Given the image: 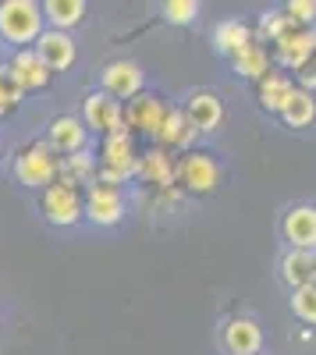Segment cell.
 <instances>
[{
    "label": "cell",
    "instance_id": "obj_2",
    "mask_svg": "<svg viewBox=\"0 0 316 355\" xmlns=\"http://www.w3.org/2000/svg\"><path fill=\"white\" fill-rule=\"evenodd\" d=\"M135 167H139L135 135H132L128 128H125V132H114V135H103V142H100V171H96V182H100V185L121 189L128 178H135Z\"/></svg>",
    "mask_w": 316,
    "mask_h": 355
},
{
    "label": "cell",
    "instance_id": "obj_28",
    "mask_svg": "<svg viewBox=\"0 0 316 355\" xmlns=\"http://www.w3.org/2000/svg\"><path fill=\"white\" fill-rule=\"evenodd\" d=\"M292 28H299V25L284 15V11H267V15L260 18V36H263L267 43H277L281 36H288Z\"/></svg>",
    "mask_w": 316,
    "mask_h": 355
},
{
    "label": "cell",
    "instance_id": "obj_14",
    "mask_svg": "<svg viewBox=\"0 0 316 355\" xmlns=\"http://www.w3.org/2000/svg\"><path fill=\"white\" fill-rule=\"evenodd\" d=\"M85 142H89V128L82 125V117L75 114H61L53 117L50 128H46V146L57 153V157H71V153H82Z\"/></svg>",
    "mask_w": 316,
    "mask_h": 355
},
{
    "label": "cell",
    "instance_id": "obj_10",
    "mask_svg": "<svg viewBox=\"0 0 316 355\" xmlns=\"http://www.w3.org/2000/svg\"><path fill=\"white\" fill-rule=\"evenodd\" d=\"M4 71L21 93H33V89H46L50 85V78H53V71L40 61V53L33 50V46H25V50H15L11 57H8V64L0 68Z\"/></svg>",
    "mask_w": 316,
    "mask_h": 355
},
{
    "label": "cell",
    "instance_id": "obj_12",
    "mask_svg": "<svg viewBox=\"0 0 316 355\" xmlns=\"http://www.w3.org/2000/svg\"><path fill=\"white\" fill-rule=\"evenodd\" d=\"M167 103L160 100V96H153V93H139L135 100H128V107H125V128L128 132H142V135H157L160 132V125H164V117H167Z\"/></svg>",
    "mask_w": 316,
    "mask_h": 355
},
{
    "label": "cell",
    "instance_id": "obj_20",
    "mask_svg": "<svg viewBox=\"0 0 316 355\" xmlns=\"http://www.w3.org/2000/svg\"><path fill=\"white\" fill-rule=\"evenodd\" d=\"M85 11H89L85 0H46V4H43L46 28H57V33H71L75 25H82Z\"/></svg>",
    "mask_w": 316,
    "mask_h": 355
},
{
    "label": "cell",
    "instance_id": "obj_27",
    "mask_svg": "<svg viewBox=\"0 0 316 355\" xmlns=\"http://www.w3.org/2000/svg\"><path fill=\"white\" fill-rule=\"evenodd\" d=\"M292 313H295V320L306 323V327H316V284L292 291Z\"/></svg>",
    "mask_w": 316,
    "mask_h": 355
},
{
    "label": "cell",
    "instance_id": "obj_30",
    "mask_svg": "<svg viewBox=\"0 0 316 355\" xmlns=\"http://www.w3.org/2000/svg\"><path fill=\"white\" fill-rule=\"evenodd\" d=\"M21 96H25L21 89H18V85H15L4 71H0V107L11 110V107H18V103H21Z\"/></svg>",
    "mask_w": 316,
    "mask_h": 355
},
{
    "label": "cell",
    "instance_id": "obj_22",
    "mask_svg": "<svg viewBox=\"0 0 316 355\" xmlns=\"http://www.w3.org/2000/svg\"><path fill=\"white\" fill-rule=\"evenodd\" d=\"M231 68H235V75H242V78L263 82V78L270 75V53H267L263 43H256V40H252L245 50H238V53L231 57Z\"/></svg>",
    "mask_w": 316,
    "mask_h": 355
},
{
    "label": "cell",
    "instance_id": "obj_6",
    "mask_svg": "<svg viewBox=\"0 0 316 355\" xmlns=\"http://www.w3.org/2000/svg\"><path fill=\"white\" fill-rule=\"evenodd\" d=\"M178 185L192 196H210L220 189V164L203 153V150H192L178 160Z\"/></svg>",
    "mask_w": 316,
    "mask_h": 355
},
{
    "label": "cell",
    "instance_id": "obj_17",
    "mask_svg": "<svg viewBox=\"0 0 316 355\" xmlns=\"http://www.w3.org/2000/svg\"><path fill=\"white\" fill-rule=\"evenodd\" d=\"M199 139V132L188 125V117H185V110L182 107H170L167 110V117H164V125H160V132L153 135V146H160V150H185V153H192V142Z\"/></svg>",
    "mask_w": 316,
    "mask_h": 355
},
{
    "label": "cell",
    "instance_id": "obj_13",
    "mask_svg": "<svg viewBox=\"0 0 316 355\" xmlns=\"http://www.w3.org/2000/svg\"><path fill=\"white\" fill-rule=\"evenodd\" d=\"M135 178L139 182H146L160 192L175 189L178 182V160L170 157L167 150H160V146H150L146 153H139V167H135Z\"/></svg>",
    "mask_w": 316,
    "mask_h": 355
},
{
    "label": "cell",
    "instance_id": "obj_19",
    "mask_svg": "<svg viewBox=\"0 0 316 355\" xmlns=\"http://www.w3.org/2000/svg\"><path fill=\"white\" fill-rule=\"evenodd\" d=\"M281 281L288 284L292 291L295 288H306V284H316V263H313V252H302V249H284L281 256Z\"/></svg>",
    "mask_w": 316,
    "mask_h": 355
},
{
    "label": "cell",
    "instance_id": "obj_7",
    "mask_svg": "<svg viewBox=\"0 0 316 355\" xmlns=\"http://www.w3.org/2000/svg\"><path fill=\"white\" fill-rule=\"evenodd\" d=\"M82 125L96 132V135H114V132H125V103L107 96L103 89H96V93H89L82 100Z\"/></svg>",
    "mask_w": 316,
    "mask_h": 355
},
{
    "label": "cell",
    "instance_id": "obj_24",
    "mask_svg": "<svg viewBox=\"0 0 316 355\" xmlns=\"http://www.w3.org/2000/svg\"><path fill=\"white\" fill-rule=\"evenodd\" d=\"M57 182H64L71 189L85 185V182H96V160L89 150H82V153H71V157H61V174H57Z\"/></svg>",
    "mask_w": 316,
    "mask_h": 355
},
{
    "label": "cell",
    "instance_id": "obj_23",
    "mask_svg": "<svg viewBox=\"0 0 316 355\" xmlns=\"http://www.w3.org/2000/svg\"><path fill=\"white\" fill-rule=\"evenodd\" d=\"M292 93H295V82H292L288 75H281V71H270V75L260 82V107H263L267 114H277V117H281V110L288 107Z\"/></svg>",
    "mask_w": 316,
    "mask_h": 355
},
{
    "label": "cell",
    "instance_id": "obj_21",
    "mask_svg": "<svg viewBox=\"0 0 316 355\" xmlns=\"http://www.w3.org/2000/svg\"><path fill=\"white\" fill-rule=\"evenodd\" d=\"M252 43V28L242 18H227L213 28V50L224 57H235L238 50H245Z\"/></svg>",
    "mask_w": 316,
    "mask_h": 355
},
{
    "label": "cell",
    "instance_id": "obj_18",
    "mask_svg": "<svg viewBox=\"0 0 316 355\" xmlns=\"http://www.w3.org/2000/svg\"><path fill=\"white\" fill-rule=\"evenodd\" d=\"M224 348L227 355H256L263 348V327L252 316H235L224 327Z\"/></svg>",
    "mask_w": 316,
    "mask_h": 355
},
{
    "label": "cell",
    "instance_id": "obj_33",
    "mask_svg": "<svg viewBox=\"0 0 316 355\" xmlns=\"http://www.w3.org/2000/svg\"><path fill=\"white\" fill-rule=\"evenodd\" d=\"M313 68H316V57H313Z\"/></svg>",
    "mask_w": 316,
    "mask_h": 355
},
{
    "label": "cell",
    "instance_id": "obj_5",
    "mask_svg": "<svg viewBox=\"0 0 316 355\" xmlns=\"http://www.w3.org/2000/svg\"><path fill=\"white\" fill-rule=\"evenodd\" d=\"M40 210H43V220L53 224V227H75V224L85 220V214H82V192L64 185V182H53L50 189H43Z\"/></svg>",
    "mask_w": 316,
    "mask_h": 355
},
{
    "label": "cell",
    "instance_id": "obj_32",
    "mask_svg": "<svg viewBox=\"0 0 316 355\" xmlns=\"http://www.w3.org/2000/svg\"><path fill=\"white\" fill-rule=\"evenodd\" d=\"M0 157H4V142H0Z\"/></svg>",
    "mask_w": 316,
    "mask_h": 355
},
{
    "label": "cell",
    "instance_id": "obj_15",
    "mask_svg": "<svg viewBox=\"0 0 316 355\" xmlns=\"http://www.w3.org/2000/svg\"><path fill=\"white\" fill-rule=\"evenodd\" d=\"M185 117L199 135H210L224 125V100L217 93H210V89H195L185 100Z\"/></svg>",
    "mask_w": 316,
    "mask_h": 355
},
{
    "label": "cell",
    "instance_id": "obj_11",
    "mask_svg": "<svg viewBox=\"0 0 316 355\" xmlns=\"http://www.w3.org/2000/svg\"><path fill=\"white\" fill-rule=\"evenodd\" d=\"M313 57H316V25L313 28H292L288 36H281L274 43V61L288 71L309 68Z\"/></svg>",
    "mask_w": 316,
    "mask_h": 355
},
{
    "label": "cell",
    "instance_id": "obj_34",
    "mask_svg": "<svg viewBox=\"0 0 316 355\" xmlns=\"http://www.w3.org/2000/svg\"><path fill=\"white\" fill-rule=\"evenodd\" d=\"M313 263H316V252H313Z\"/></svg>",
    "mask_w": 316,
    "mask_h": 355
},
{
    "label": "cell",
    "instance_id": "obj_4",
    "mask_svg": "<svg viewBox=\"0 0 316 355\" xmlns=\"http://www.w3.org/2000/svg\"><path fill=\"white\" fill-rule=\"evenodd\" d=\"M82 214L96 227H118L125 220V214H128V199H125L121 189L93 182L89 189H85V196H82Z\"/></svg>",
    "mask_w": 316,
    "mask_h": 355
},
{
    "label": "cell",
    "instance_id": "obj_25",
    "mask_svg": "<svg viewBox=\"0 0 316 355\" xmlns=\"http://www.w3.org/2000/svg\"><path fill=\"white\" fill-rule=\"evenodd\" d=\"M281 121L288 125V128H309L316 121V93H306V89L295 85L288 107L281 110Z\"/></svg>",
    "mask_w": 316,
    "mask_h": 355
},
{
    "label": "cell",
    "instance_id": "obj_31",
    "mask_svg": "<svg viewBox=\"0 0 316 355\" xmlns=\"http://www.w3.org/2000/svg\"><path fill=\"white\" fill-rule=\"evenodd\" d=\"M295 85L306 89V93H313V89H316V68H302L299 78H295Z\"/></svg>",
    "mask_w": 316,
    "mask_h": 355
},
{
    "label": "cell",
    "instance_id": "obj_9",
    "mask_svg": "<svg viewBox=\"0 0 316 355\" xmlns=\"http://www.w3.org/2000/svg\"><path fill=\"white\" fill-rule=\"evenodd\" d=\"M142 85H146V71L135 61H125V57L103 64V71H100V89L114 100H135L142 93Z\"/></svg>",
    "mask_w": 316,
    "mask_h": 355
},
{
    "label": "cell",
    "instance_id": "obj_3",
    "mask_svg": "<svg viewBox=\"0 0 316 355\" xmlns=\"http://www.w3.org/2000/svg\"><path fill=\"white\" fill-rule=\"evenodd\" d=\"M57 174H61V157H57L46 142H33L15 160V178H18V185H25V189H40L43 192V189H50L57 182Z\"/></svg>",
    "mask_w": 316,
    "mask_h": 355
},
{
    "label": "cell",
    "instance_id": "obj_29",
    "mask_svg": "<svg viewBox=\"0 0 316 355\" xmlns=\"http://www.w3.org/2000/svg\"><path fill=\"white\" fill-rule=\"evenodd\" d=\"M281 11L288 15L299 28H313V21H316V0H288Z\"/></svg>",
    "mask_w": 316,
    "mask_h": 355
},
{
    "label": "cell",
    "instance_id": "obj_16",
    "mask_svg": "<svg viewBox=\"0 0 316 355\" xmlns=\"http://www.w3.org/2000/svg\"><path fill=\"white\" fill-rule=\"evenodd\" d=\"M33 50L40 53V61L50 71H68L78 61V46H75L71 33H57V28H43V36L33 43Z\"/></svg>",
    "mask_w": 316,
    "mask_h": 355
},
{
    "label": "cell",
    "instance_id": "obj_26",
    "mask_svg": "<svg viewBox=\"0 0 316 355\" xmlns=\"http://www.w3.org/2000/svg\"><path fill=\"white\" fill-rule=\"evenodd\" d=\"M160 15L167 25H195L199 15H203V4L199 0H167L160 8Z\"/></svg>",
    "mask_w": 316,
    "mask_h": 355
},
{
    "label": "cell",
    "instance_id": "obj_1",
    "mask_svg": "<svg viewBox=\"0 0 316 355\" xmlns=\"http://www.w3.org/2000/svg\"><path fill=\"white\" fill-rule=\"evenodd\" d=\"M46 28L43 8L36 0H0V40L15 43L18 50L33 46Z\"/></svg>",
    "mask_w": 316,
    "mask_h": 355
},
{
    "label": "cell",
    "instance_id": "obj_8",
    "mask_svg": "<svg viewBox=\"0 0 316 355\" xmlns=\"http://www.w3.org/2000/svg\"><path fill=\"white\" fill-rule=\"evenodd\" d=\"M281 239L288 249L316 252V202H295L281 217Z\"/></svg>",
    "mask_w": 316,
    "mask_h": 355
}]
</instances>
